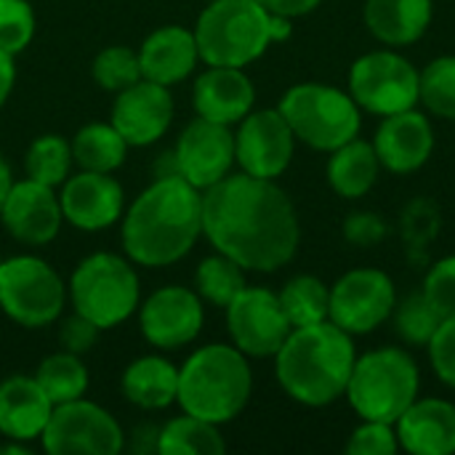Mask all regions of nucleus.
<instances>
[{
  "mask_svg": "<svg viewBox=\"0 0 455 455\" xmlns=\"http://www.w3.org/2000/svg\"><path fill=\"white\" fill-rule=\"evenodd\" d=\"M344 237H347V243H352L357 248H373L387 237V221L371 211L349 213L344 221Z\"/></svg>",
  "mask_w": 455,
  "mask_h": 455,
  "instance_id": "obj_41",
  "label": "nucleus"
},
{
  "mask_svg": "<svg viewBox=\"0 0 455 455\" xmlns=\"http://www.w3.org/2000/svg\"><path fill=\"white\" fill-rule=\"evenodd\" d=\"M93 77L104 91H123L141 80V64L139 53H133L125 45H109L104 48L93 61Z\"/></svg>",
  "mask_w": 455,
  "mask_h": 455,
  "instance_id": "obj_36",
  "label": "nucleus"
},
{
  "mask_svg": "<svg viewBox=\"0 0 455 455\" xmlns=\"http://www.w3.org/2000/svg\"><path fill=\"white\" fill-rule=\"evenodd\" d=\"M328 155L331 157L325 165V179H328V187L339 197L360 200L376 187L381 163H379V155L373 149V141L355 136L352 141L336 147Z\"/></svg>",
  "mask_w": 455,
  "mask_h": 455,
  "instance_id": "obj_26",
  "label": "nucleus"
},
{
  "mask_svg": "<svg viewBox=\"0 0 455 455\" xmlns=\"http://www.w3.org/2000/svg\"><path fill=\"white\" fill-rule=\"evenodd\" d=\"M277 296L293 328L325 323L331 315V288L315 275L291 277Z\"/></svg>",
  "mask_w": 455,
  "mask_h": 455,
  "instance_id": "obj_30",
  "label": "nucleus"
},
{
  "mask_svg": "<svg viewBox=\"0 0 455 455\" xmlns=\"http://www.w3.org/2000/svg\"><path fill=\"white\" fill-rule=\"evenodd\" d=\"M269 13H283V16H291V19H299V16H307L312 13L323 0H259Z\"/></svg>",
  "mask_w": 455,
  "mask_h": 455,
  "instance_id": "obj_43",
  "label": "nucleus"
},
{
  "mask_svg": "<svg viewBox=\"0 0 455 455\" xmlns=\"http://www.w3.org/2000/svg\"><path fill=\"white\" fill-rule=\"evenodd\" d=\"M419 104L435 117L455 120V56H437L419 69Z\"/></svg>",
  "mask_w": 455,
  "mask_h": 455,
  "instance_id": "obj_32",
  "label": "nucleus"
},
{
  "mask_svg": "<svg viewBox=\"0 0 455 455\" xmlns=\"http://www.w3.org/2000/svg\"><path fill=\"white\" fill-rule=\"evenodd\" d=\"M227 451L216 424L184 413L160 429V455H221Z\"/></svg>",
  "mask_w": 455,
  "mask_h": 455,
  "instance_id": "obj_29",
  "label": "nucleus"
},
{
  "mask_svg": "<svg viewBox=\"0 0 455 455\" xmlns=\"http://www.w3.org/2000/svg\"><path fill=\"white\" fill-rule=\"evenodd\" d=\"M344 451L349 455H395L400 451V440L395 424L387 421H363L347 440Z\"/></svg>",
  "mask_w": 455,
  "mask_h": 455,
  "instance_id": "obj_38",
  "label": "nucleus"
},
{
  "mask_svg": "<svg viewBox=\"0 0 455 455\" xmlns=\"http://www.w3.org/2000/svg\"><path fill=\"white\" fill-rule=\"evenodd\" d=\"M421 293L427 296V301L437 309L443 320L455 317V253L432 264V269L424 277Z\"/></svg>",
  "mask_w": 455,
  "mask_h": 455,
  "instance_id": "obj_39",
  "label": "nucleus"
},
{
  "mask_svg": "<svg viewBox=\"0 0 455 455\" xmlns=\"http://www.w3.org/2000/svg\"><path fill=\"white\" fill-rule=\"evenodd\" d=\"M139 320L149 344L160 349H179L197 339L203 328V304L189 288L168 285L144 301Z\"/></svg>",
  "mask_w": 455,
  "mask_h": 455,
  "instance_id": "obj_18",
  "label": "nucleus"
},
{
  "mask_svg": "<svg viewBox=\"0 0 455 455\" xmlns=\"http://www.w3.org/2000/svg\"><path fill=\"white\" fill-rule=\"evenodd\" d=\"M400 451L411 455L455 453V405L440 397H419L397 421Z\"/></svg>",
  "mask_w": 455,
  "mask_h": 455,
  "instance_id": "obj_21",
  "label": "nucleus"
},
{
  "mask_svg": "<svg viewBox=\"0 0 455 455\" xmlns=\"http://www.w3.org/2000/svg\"><path fill=\"white\" fill-rule=\"evenodd\" d=\"M155 173H157V179L181 176V173H179V160H176V152H165V155H160V160H157V165H155Z\"/></svg>",
  "mask_w": 455,
  "mask_h": 455,
  "instance_id": "obj_47",
  "label": "nucleus"
},
{
  "mask_svg": "<svg viewBox=\"0 0 455 455\" xmlns=\"http://www.w3.org/2000/svg\"><path fill=\"white\" fill-rule=\"evenodd\" d=\"M421 389L419 363L408 349L379 347L357 355L344 397L363 421L395 424L416 400Z\"/></svg>",
  "mask_w": 455,
  "mask_h": 455,
  "instance_id": "obj_5",
  "label": "nucleus"
},
{
  "mask_svg": "<svg viewBox=\"0 0 455 455\" xmlns=\"http://www.w3.org/2000/svg\"><path fill=\"white\" fill-rule=\"evenodd\" d=\"M69 293L75 312L104 331L128 320L139 307V277L125 259L93 253L72 272Z\"/></svg>",
  "mask_w": 455,
  "mask_h": 455,
  "instance_id": "obj_8",
  "label": "nucleus"
},
{
  "mask_svg": "<svg viewBox=\"0 0 455 455\" xmlns=\"http://www.w3.org/2000/svg\"><path fill=\"white\" fill-rule=\"evenodd\" d=\"M197 59L200 51H197L195 32L179 24L155 29L139 51L141 77L160 85H173L189 77Z\"/></svg>",
  "mask_w": 455,
  "mask_h": 455,
  "instance_id": "obj_23",
  "label": "nucleus"
},
{
  "mask_svg": "<svg viewBox=\"0 0 455 455\" xmlns=\"http://www.w3.org/2000/svg\"><path fill=\"white\" fill-rule=\"evenodd\" d=\"M35 35V13L27 0H0V51L16 56Z\"/></svg>",
  "mask_w": 455,
  "mask_h": 455,
  "instance_id": "obj_37",
  "label": "nucleus"
},
{
  "mask_svg": "<svg viewBox=\"0 0 455 455\" xmlns=\"http://www.w3.org/2000/svg\"><path fill=\"white\" fill-rule=\"evenodd\" d=\"M157 443H160V429L152 427V424H141L133 437H131V448L136 453H149V451H157Z\"/></svg>",
  "mask_w": 455,
  "mask_h": 455,
  "instance_id": "obj_44",
  "label": "nucleus"
},
{
  "mask_svg": "<svg viewBox=\"0 0 455 455\" xmlns=\"http://www.w3.org/2000/svg\"><path fill=\"white\" fill-rule=\"evenodd\" d=\"M392 320H395L397 336L408 347H427L429 339L435 336V331L443 323V317L427 301L424 293H411L403 304H397L395 312H392Z\"/></svg>",
  "mask_w": 455,
  "mask_h": 455,
  "instance_id": "obj_35",
  "label": "nucleus"
},
{
  "mask_svg": "<svg viewBox=\"0 0 455 455\" xmlns=\"http://www.w3.org/2000/svg\"><path fill=\"white\" fill-rule=\"evenodd\" d=\"M13 80H16V69H13V56L0 51V107L5 104V99L11 96V88H13Z\"/></svg>",
  "mask_w": 455,
  "mask_h": 455,
  "instance_id": "obj_45",
  "label": "nucleus"
},
{
  "mask_svg": "<svg viewBox=\"0 0 455 455\" xmlns=\"http://www.w3.org/2000/svg\"><path fill=\"white\" fill-rule=\"evenodd\" d=\"M208 67H248L272 45L269 11L259 0H211L192 29Z\"/></svg>",
  "mask_w": 455,
  "mask_h": 455,
  "instance_id": "obj_6",
  "label": "nucleus"
},
{
  "mask_svg": "<svg viewBox=\"0 0 455 455\" xmlns=\"http://www.w3.org/2000/svg\"><path fill=\"white\" fill-rule=\"evenodd\" d=\"M173 152L181 179L205 192L208 187L229 176L235 165V133L229 131V125L197 117L184 128Z\"/></svg>",
  "mask_w": 455,
  "mask_h": 455,
  "instance_id": "obj_15",
  "label": "nucleus"
},
{
  "mask_svg": "<svg viewBox=\"0 0 455 455\" xmlns=\"http://www.w3.org/2000/svg\"><path fill=\"white\" fill-rule=\"evenodd\" d=\"M173 120V99L168 85L139 80L117 91L112 107V125L128 141V147H147L165 136Z\"/></svg>",
  "mask_w": 455,
  "mask_h": 455,
  "instance_id": "obj_17",
  "label": "nucleus"
},
{
  "mask_svg": "<svg viewBox=\"0 0 455 455\" xmlns=\"http://www.w3.org/2000/svg\"><path fill=\"white\" fill-rule=\"evenodd\" d=\"M203 235L245 272H277L296 256L301 227L275 179L229 173L203 192Z\"/></svg>",
  "mask_w": 455,
  "mask_h": 455,
  "instance_id": "obj_1",
  "label": "nucleus"
},
{
  "mask_svg": "<svg viewBox=\"0 0 455 455\" xmlns=\"http://www.w3.org/2000/svg\"><path fill=\"white\" fill-rule=\"evenodd\" d=\"M40 437L51 455H117L125 445L120 424L83 397L53 405Z\"/></svg>",
  "mask_w": 455,
  "mask_h": 455,
  "instance_id": "obj_12",
  "label": "nucleus"
},
{
  "mask_svg": "<svg viewBox=\"0 0 455 455\" xmlns=\"http://www.w3.org/2000/svg\"><path fill=\"white\" fill-rule=\"evenodd\" d=\"M123 187L99 171H83L67 179L59 197L64 219L85 232L107 229L123 216Z\"/></svg>",
  "mask_w": 455,
  "mask_h": 455,
  "instance_id": "obj_20",
  "label": "nucleus"
},
{
  "mask_svg": "<svg viewBox=\"0 0 455 455\" xmlns=\"http://www.w3.org/2000/svg\"><path fill=\"white\" fill-rule=\"evenodd\" d=\"M37 384L43 387V392L48 395V400L53 405L61 403H72L80 400L88 389V371L80 363V355L72 352H56L51 357H45L35 373Z\"/></svg>",
  "mask_w": 455,
  "mask_h": 455,
  "instance_id": "obj_31",
  "label": "nucleus"
},
{
  "mask_svg": "<svg viewBox=\"0 0 455 455\" xmlns=\"http://www.w3.org/2000/svg\"><path fill=\"white\" fill-rule=\"evenodd\" d=\"M296 149V136L280 109L248 112L235 133V163L243 173L277 179L288 171Z\"/></svg>",
  "mask_w": 455,
  "mask_h": 455,
  "instance_id": "obj_14",
  "label": "nucleus"
},
{
  "mask_svg": "<svg viewBox=\"0 0 455 455\" xmlns=\"http://www.w3.org/2000/svg\"><path fill=\"white\" fill-rule=\"evenodd\" d=\"M3 224L8 232L27 245H45L59 235L61 227V203L53 195V187L35 179L13 181L3 203Z\"/></svg>",
  "mask_w": 455,
  "mask_h": 455,
  "instance_id": "obj_19",
  "label": "nucleus"
},
{
  "mask_svg": "<svg viewBox=\"0 0 455 455\" xmlns=\"http://www.w3.org/2000/svg\"><path fill=\"white\" fill-rule=\"evenodd\" d=\"M277 109L296 141L317 152H333L360 136L363 128V109L352 93L325 83H299L288 88Z\"/></svg>",
  "mask_w": 455,
  "mask_h": 455,
  "instance_id": "obj_7",
  "label": "nucleus"
},
{
  "mask_svg": "<svg viewBox=\"0 0 455 455\" xmlns=\"http://www.w3.org/2000/svg\"><path fill=\"white\" fill-rule=\"evenodd\" d=\"M53 403L37 384V379L13 376L0 384V432L8 440L29 443L43 435Z\"/></svg>",
  "mask_w": 455,
  "mask_h": 455,
  "instance_id": "obj_25",
  "label": "nucleus"
},
{
  "mask_svg": "<svg viewBox=\"0 0 455 455\" xmlns=\"http://www.w3.org/2000/svg\"><path fill=\"white\" fill-rule=\"evenodd\" d=\"M5 453H11V455H29V448L21 443V440H13L11 445H0V455H5Z\"/></svg>",
  "mask_w": 455,
  "mask_h": 455,
  "instance_id": "obj_49",
  "label": "nucleus"
},
{
  "mask_svg": "<svg viewBox=\"0 0 455 455\" xmlns=\"http://www.w3.org/2000/svg\"><path fill=\"white\" fill-rule=\"evenodd\" d=\"M72 147V160L83 171L112 173L125 160L128 141L117 133L112 123H91L77 131Z\"/></svg>",
  "mask_w": 455,
  "mask_h": 455,
  "instance_id": "obj_28",
  "label": "nucleus"
},
{
  "mask_svg": "<svg viewBox=\"0 0 455 455\" xmlns=\"http://www.w3.org/2000/svg\"><path fill=\"white\" fill-rule=\"evenodd\" d=\"M203 235V192L181 176L155 179L123 221V248L141 267L184 259Z\"/></svg>",
  "mask_w": 455,
  "mask_h": 455,
  "instance_id": "obj_2",
  "label": "nucleus"
},
{
  "mask_svg": "<svg viewBox=\"0 0 455 455\" xmlns=\"http://www.w3.org/2000/svg\"><path fill=\"white\" fill-rule=\"evenodd\" d=\"M227 328L245 357H275L293 325L269 288H243L227 304Z\"/></svg>",
  "mask_w": 455,
  "mask_h": 455,
  "instance_id": "obj_13",
  "label": "nucleus"
},
{
  "mask_svg": "<svg viewBox=\"0 0 455 455\" xmlns=\"http://www.w3.org/2000/svg\"><path fill=\"white\" fill-rule=\"evenodd\" d=\"M253 392L248 357L237 347L213 344L197 349L179 371L176 403L184 413L211 424H227L243 413Z\"/></svg>",
  "mask_w": 455,
  "mask_h": 455,
  "instance_id": "obj_4",
  "label": "nucleus"
},
{
  "mask_svg": "<svg viewBox=\"0 0 455 455\" xmlns=\"http://www.w3.org/2000/svg\"><path fill=\"white\" fill-rule=\"evenodd\" d=\"M99 325H93L88 317H83V315H72V317H67L64 323H61V328H59V344H61V349L64 352H72V355H85L93 344H96V339H99Z\"/></svg>",
  "mask_w": 455,
  "mask_h": 455,
  "instance_id": "obj_42",
  "label": "nucleus"
},
{
  "mask_svg": "<svg viewBox=\"0 0 455 455\" xmlns=\"http://www.w3.org/2000/svg\"><path fill=\"white\" fill-rule=\"evenodd\" d=\"M11 187H13V173H11V165L5 163V157L0 155V211H3V203L8 197Z\"/></svg>",
  "mask_w": 455,
  "mask_h": 455,
  "instance_id": "obj_48",
  "label": "nucleus"
},
{
  "mask_svg": "<svg viewBox=\"0 0 455 455\" xmlns=\"http://www.w3.org/2000/svg\"><path fill=\"white\" fill-rule=\"evenodd\" d=\"M195 285L205 301L227 309V304L245 288V269L229 256L216 253L197 267Z\"/></svg>",
  "mask_w": 455,
  "mask_h": 455,
  "instance_id": "obj_33",
  "label": "nucleus"
},
{
  "mask_svg": "<svg viewBox=\"0 0 455 455\" xmlns=\"http://www.w3.org/2000/svg\"><path fill=\"white\" fill-rule=\"evenodd\" d=\"M0 307L27 328L48 325L64 309V283L43 259L13 256L0 261Z\"/></svg>",
  "mask_w": 455,
  "mask_h": 455,
  "instance_id": "obj_10",
  "label": "nucleus"
},
{
  "mask_svg": "<svg viewBox=\"0 0 455 455\" xmlns=\"http://www.w3.org/2000/svg\"><path fill=\"white\" fill-rule=\"evenodd\" d=\"M427 355L435 376L445 387L455 389V317H445L440 323V328L427 344Z\"/></svg>",
  "mask_w": 455,
  "mask_h": 455,
  "instance_id": "obj_40",
  "label": "nucleus"
},
{
  "mask_svg": "<svg viewBox=\"0 0 455 455\" xmlns=\"http://www.w3.org/2000/svg\"><path fill=\"white\" fill-rule=\"evenodd\" d=\"M435 128L429 115L419 112V107L381 117L376 136H373V149L379 155V163L384 171L395 176H408L421 171L432 152H435Z\"/></svg>",
  "mask_w": 455,
  "mask_h": 455,
  "instance_id": "obj_16",
  "label": "nucleus"
},
{
  "mask_svg": "<svg viewBox=\"0 0 455 455\" xmlns=\"http://www.w3.org/2000/svg\"><path fill=\"white\" fill-rule=\"evenodd\" d=\"M192 101L197 117L235 125L253 109L256 88L240 67H208L195 80Z\"/></svg>",
  "mask_w": 455,
  "mask_h": 455,
  "instance_id": "obj_22",
  "label": "nucleus"
},
{
  "mask_svg": "<svg viewBox=\"0 0 455 455\" xmlns=\"http://www.w3.org/2000/svg\"><path fill=\"white\" fill-rule=\"evenodd\" d=\"M293 32V19L291 16H283V13H269V37L272 43H283L288 40Z\"/></svg>",
  "mask_w": 455,
  "mask_h": 455,
  "instance_id": "obj_46",
  "label": "nucleus"
},
{
  "mask_svg": "<svg viewBox=\"0 0 455 455\" xmlns=\"http://www.w3.org/2000/svg\"><path fill=\"white\" fill-rule=\"evenodd\" d=\"M397 307L395 280L376 267H360L341 275L331 288L328 320L349 336H365L392 320Z\"/></svg>",
  "mask_w": 455,
  "mask_h": 455,
  "instance_id": "obj_11",
  "label": "nucleus"
},
{
  "mask_svg": "<svg viewBox=\"0 0 455 455\" xmlns=\"http://www.w3.org/2000/svg\"><path fill=\"white\" fill-rule=\"evenodd\" d=\"M72 163H75L72 147L61 136H53V133L35 139L32 147L27 149V160H24L27 176L40 184H48V187L64 184Z\"/></svg>",
  "mask_w": 455,
  "mask_h": 455,
  "instance_id": "obj_34",
  "label": "nucleus"
},
{
  "mask_svg": "<svg viewBox=\"0 0 455 455\" xmlns=\"http://www.w3.org/2000/svg\"><path fill=\"white\" fill-rule=\"evenodd\" d=\"M123 395L144 411H163L176 403L179 368L163 357H141L123 373Z\"/></svg>",
  "mask_w": 455,
  "mask_h": 455,
  "instance_id": "obj_27",
  "label": "nucleus"
},
{
  "mask_svg": "<svg viewBox=\"0 0 455 455\" xmlns=\"http://www.w3.org/2000/svg\"><path fill=\"white\" fill-rule=\"evenodd\" d=\"M432 0H365L363 8V21L368 32L389 48L419 43L432 27Z\"/></svg>",
  "mask_w": 455,
  "mask_h": 455,
  "instance_id": "obj_24",
  "label": "nucleus"
},
{
  "mask_svg": "<svg viewBox=\"0 0 455 455\" xmlns=\"http://www.w3.org/2000/svg\"><path fill=\"white\" fill-rule=\"evenodd\" d=\"M355 360V336L325 320L291 331L275 355V373L291 400L325 408L344 397Z\"/></svg>",
  "mask_w": 455,
  "mask_h": 455,
  "instance_id": "obj_3",
  "label": "nucleus"
},
{
  "mask_svg": "<svg viewBox=\"0 0 455 455\" xmlns=\"http://www.w3.org/2000/svg\"><path fill=\"white\" fill-rule=\"evenodd\" d=\"M347 91L363 112L389 117L419 107V69L397 51H371L352 61Z\"/></svg>",
  "mask_w": 455,
  "mask_h": 455,
  "instance_id": "obj_9",
  "label": "nucleus"
}]
</instances>
